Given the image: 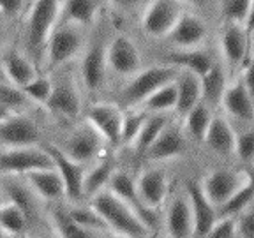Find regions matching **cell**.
<instances>
[{
	"label": "cell",
	"mask_w": 254,
	"mask_h": 238,
	"mask_svg": "<svg viewBox=\"0 0 254 238\" xmlns=\"http://www.w3.org/2000/svg\"><path fill=\"white\" fill-rule=\"evenodd\" d=\"M59 11L60 0H34L23 14L25 53L37 69L43 67L44 48L59 21Z\"/></svg>",
	"instance_id": "6da1fadb"
},
{
	"label": "cell",
	"mask_w": 254,
	"mask_h": 238,
	"mask_svg": "<svg viewBox=\"0 0 254 238\" xmlns=\"http://www.w3.org/2000/svg\"><path fill=\"white\" fill-rule=\"evenodd\" d=\"M87 203L97 212V215L106 224V230L111 231V233L124 235L127 238L150 237V230L143 224V221L136 215V212L131 210L122 199L117 198L108 189L92 196Z\"/></svg>",
	"instance_id": "7a4b0ae2"
},
{
	"label": "cell",
	"mask_w": 254,
	"mask_h": 238,
	"mask_svg": "<svg viewBox=\"0 0 254 238\" xmlns=\"http://www.w3.org/2000/svg\"><path fill=\"white\" fill-rule=\"evenodd\" d=\"M222 67L228 78L235 79L244 69L253 65V16L244 25L222 23L219 32Z\"/></svg>",
	"instance_id": "3957f363"
},
{
	"label": "cell",
	"mask_w": 254,
	"mask_h": 238,
	"mask_svg": "<svg viewBox=\"0 0 254 238\" xmlns=\"http://www.w3.org/2000/svg\"><path fill=\"white\" fill-rule=\"evenodd\" d=\"M87 44V34L85 28L74 27V25L57 23L52 36L48 39L43 55V67L46 74L59 71L60 67L67 65L71 60L83 53Z\"/></svg>",
	"instance_id": "277c9868"
},
{
	"label": "cell",
	"mask_w": 254,
	"mask_h": 238,
	"mask_svg": "<svg viewBox=\"0 0 254 238\" xmlns=\"http://www.w3.org/2000/svg\"><path fill=\"white\" fill-rule=\"evenodd\" d=\"M177 74H179V71L171 65H166V63L143 67L141 71L127 79L124 87L120 88V103L126 110L139 108L148 95L154 94L159 87L171 83L177 78Z\"/></svg>",
	"instance_id": "5b68a950"
},
{
	"label": "cell",
	"mask_w": 254,
	"mask_h": 238,
	"mask_svg": "<svg viewBox=\"0 0 254 238\" xmlns=\"http://www.w3.org/2000/svg\"><path fill=\"white\" fill-rule=\"evenodd\" d=\"M106 37L103 32H95L87 41L79 62V81L88 94H99L106 81Z\"/></svg>",
	"instance_id": "8992f818"
},
{
	"label": "cell",
	"mask_w": 254,
	"mask_h": 238,
	"mask_svg": "<svg viewBox=\"0 0 254 238\" xmlns=\"http://www.w3.org/2000/svg\"><path fill=\"white\" fill-rule=\"evenodd\" d=\"M44 108L50 113L64 120H69V122H74L79 119L81 110H83V99H81V90H79L78 81L71 72L65 71L57 74V78L53 79L52 95H50Z\"/></svg>",
	"instance_id": "52a82bcc"
},
{
	"label": "cell",
	"mask_w": 254,
	"mask_h": 238,
	"mask_svg": "<svg viewBox=\"0 0 254 238\" xmlns=\"http://www.w3.org/2000/svg\"><path fill=\"white\" fill-rule=\"evenodd\" d=\"M64 154L71 157L72 161L79 164H88L95 163L97 159L103 157L106 143L104 139L97 134L94 127L88 125L87 122L79 123L64 138L62 145H57Z\"/></svg>",
	"instance_id": "ba28073f"
},
{
	"label": "cell",
	"mask_w": 254,
	"mask_h": 238,
	"mask_svg": "<svg viewBox=\"0 0 254 238\" xmlns=\"http://www.w3.org/2000/svg\"><path fill=\"white\" fill-rule=\"evenodd\" d=\"M182 12L184 5L179 0H148L139 16V27L145 36L164 39Z\"/></svg>",
	"instance_id": "9c48e42d"
},
{
	"label": "cell",
	"mask_w": 254,
	"mask_h": 238,
	"mask_svg": "<svg viewBox=\"0 0 254 238\" xmlns=\"http://www.w3.org/2000/svg\"><path fill=\"white\" fill-rule=\"evenodd\" d=\"M106 65L120 78L129 79L143 69V55L138 44L127 34L111 36L106 46Z\"/></svg>",
	"instance_id": "30bf717a"
},
{
	"label": "cell",
	"mask_w": 254,
	"mask_h": 238,
	"mask_svg": "<svg viewBox=\"0 0 254 238\" xmlns=\"http://www.w3.org/2000/svg\"><path fill=\"white\" fill-rule=\"evenodd\" d=\"M53 168L52 157L43 145L20 148H4L0 152V175L25 177L27 173Z\"/></svg>",
	"instance_id": "8fae6325"
},
{
	"label": "cell",
	"mask_w": 254,
	"mask_h": 238,
	"mask_svg": "<svg viewBox=\"0 0 254 238\" xmlns=\"http://www.w3.org/2000/svg\"><path fill=\"white\" fill-rule=\"evenodd\" d=\"M43 148L48 152V155L52 157V163L55 171L59 173L60 180L64 183V192L65 198L72 203V205H81L85 203L83 198V177L87 166L72 161L71 157L64 154L57 145L52 143H41Z\"/></svg>",
	"instance_id": "7c38bea8"
},
{
	"label": "cell",
	"mask_w": 254,
	"mask_h": 238,
	"mask_svg": "<svg viewBox=\"0 0 254 238\" xmlns=\"http://www.w3.org/2000/svg\"><path fill=\"white\" fill-rule=\"evenodd\" d=\"M124 110L115 103H94L85 111V122L97 131L110 147L120 145V131H122Z\"/></svg>",
	"instance_id": "4fadbf2b"
},
{
	"label": "cell",
	"mask_w": 254,
	"mask_h": 238,
	"mask_svg": "<svg viewBox=\"0 0 254 238\" xmlns=\"http://www.w3.org/2000/svg\"><path fill=\"white\" fill-rule=\"evenodd\" d=\"M249 178H251V175L242 170L219 168V170L206 173L199 183H201V189H203V192H205V196L210 199L212 205L217 208V206L222 205L233 192H237Z\"/></svg>",
	"instance_id": "5bb4252c"
},
{
	"label": "cell",
	"mask_w": 254,
	"mask_h": 238,
	"mask_svg": "<svg viewBox=\"0 0 254 238\" xmlns=\"http://www.w3.org/2000/svg\"><path fill=\"white\" fill-rule=\"evenodd\" d=\"M164 228L168 238H194V222L186 190L179 189L166 198Z\"/></svg>",
	"instance_id": "9a60e30c"
},
{
	"label": "cell",
	"mask_w": 254,
	"mask_h": 238,
	"mask_svg": "<svg viewBox=\"0 0 254 238\" xmlns=\"http://www.w3.org/2000/svg\"><path fill=\"white\" fill-rule=\"evenodd\" d=\"M108 190L113 192L117 198L122 199L131 210H134L136 215L141 219L143 224H145L152 233L154 226L159 222V214H157V210H150V208H147V206L141 203L138 189H136V180L132 178L131 173H127V171H124V170H115L110 183H108Z\"/></svg>",
	"instance_id": "2e32d148"
},
{
	"label": "cell",
	"mask_w": 254,
	"mask_h": 238,
	"mask_svg": "<svg viewBox=\"0 0 254 238\" xmlns=\"http://www.w3.org/2000/svg\"><path fill=\"white\" fill-rule=\"evenodd\" d=\"M0 145L4 148L36 147L41 145L37 123L23 113H12L0 122Z\"/></svg>",
	"instance_id": "e0dca14e"
},
{
	"label": "cell",
	"mask_w": 254,
	"mask_h": 238,
	"mask_svg": "<svg viewBox=\"0 0 254 238\" xmlns=\"http://www.w3.org/2000/svg\"><path fill=\"white\" fill-rule=\"evenodd\" d=\"M206 37H208V27L201 16L184 11L164 39H168L173 50H192V48H201Z\"/></svg>",
	"instance_id": "ac0fdd59"
},
{
	"label": "cell",
	"mask_w": 254,
	"mask_h": 238,
	"mask_svg": "<svg viewBox=\"0 0 254 238\" xmlns=\"http://www.w3.org/2000/svg\"><path fill=\"white\" fill-rule=\"evenodd\" d=\"M221 106L226 113L228 120H237L244 125H251L254 119L253 90L244 83L240 78L231 79L228 83L224 95L221 99Z\"/></svg>",
	"instance_id": "d6986e66"
},
{
	"label": "cell",
	"mask_w": 254,
	"mask_h": 238,
	"mask_svg": "<svg viewBox=\"0 0 254 238\" xmlns=\"http://www.w3.org/2000/svg\"><path fill=\"white\" fill-rule=\"evenodd\" d=\"M136 180L141 203L150 210H159L170 194V178L163 168H147Z\"/></svg>",
	"instance_id": "ffe728a7"
},
{
	"label": "cell",
	"mask_w": 254,
	"mask_h": 238,
	"mask_svg": "<svg viewBox=\"0 0 254 238\" xmlns=\"http://www.w3.org/2000/svg\"><path fill=\"white\" fill-rule=\"evenodd\" d=\"M184 190L189 199L190 212H192V222H194V238H201L206 231L217 222V210L206 198L198 180H187L184 183Z\"/></svg>",
	"instance_id": "44dd1931"
},
{
	"label": "cell",
	"mask_w": 254,
	"mask_h": 238,
	"mask_svg": "<svg viewBox=\"0 0 254 238\" xmlns=\"http://www.w3.org/2000/svg\"><path fill=\"white\" fill-rule=\"evenodd\" d=\"M187 150V138L184 134V129L179 122L171 120L163 132L157 136L152 147L147 150L145 159L152 163H161V161H170V159L180 157Z\"/></svg>",
	"instance_id": "7402d4cb"
},
{
	"label": "cell",
	"mask_w": 254,
	"mask_h": 238,
	"mask_svg": "<svg viewBox=\"0 0 254 238\" xmlns=\"http://www.w3.org/2000/svg\"><path fill=\"white\" fill-rule=\"evenodd\" d=\"M104 0H60L59 21L79 28H94L99 21Z\"/></svg>",
	"instance_id": "603a6c76"
},
{
	"label": "cell",
	"mask_w": 254,
	"mask_h": 238,
	"mask_svg": "<svg viewBox=\"0 0 254 238\" xmlns=\"http://www.w3.org/2000/svg\"><path fill=\"white\" fill-rule=\"evenodd\" d=\"M0 62L4 65L5 74H7L9 83L16 88H23L27 83H30L32 79L39 74V69L30 59L27 57V53L21 52L20 48H7L0 55Z\"/></svg>",
	"instance_id": "cb8c5ba5"
},
{
	"label": "cell",
	"mask_w": 254,
	"mask_h": 238,
	"mask_svg": "<svg viewBox=\"0 0 254 238\" xmlns=\"http://www.w3.org/2000/svg\"><path fill=\"white\" fill-rule=\"evenodd\" d=\"M166 65H171L177 71H187L201 78L203 74L210 71L212 65L215 63L214 55H210L205 48H192V50H173L168 53Z\"/></svg>",
	"instance_id": "d4e9b609"
},
{
	"label": "cell",
	"mask_w": 254,
	"mask_h": 238,
	"mask_svg": "<svg viewBox=\"0 0 254 238\" xmlns=\"http://www.w3.org/2000/svg\"><path fill=\"white\" fill-rule=\"evenodd\" d=\"M2 192L7 196V201L14 203L27 214L28 221H34L39 214V203H37V196L32 192L28 183L25 182L23 177H16V175H4L2 177Z\"/></svg>",
	"instance_id": "484cf974"
},
{
	"label": "cell",
	"mask_w": 254,
	"mask_h": 238,
	"mask_svg": "<svg viewBox=\"0 0 254 238\" xmlns=\"http://www.w3.org/2000/svg\"><path fill=\"white\" fill-rule=\"evenodd\" d=\"M203 143L206 145V148L214 154L221 155V157H228L233 154L235 148V131L231 127V122L224 115L214 113L208 125Z\"/></svg>",
	"instance_id": "4316f807"
},
{
	"label": "cell",
	"mask_w": 254,
	"mask_h": 238,
	"mask_svg": "<svg viewBox=\"0 0 254 238\" xmlns=\"http://www.w3.org/2000/svg\"><path fill=\"white\" fill-rule=\"evenodd\" d=\"M173 85L175 94H177V103H175L173 113L182 120L187 111H190L201 101L199 78L196 74H192V72L179 71L177 78L173 79Z\"/></svg>",
	"instance_id": "83f0119b"
},
{
	"label": "cell",
	"mask_w": 254,
	"mask_h": 238,
	"mask_svg": "<svg viewBox=\"0 0 254 238\" xmlns=\"http://www.w3.org/2000/svg\"><path fill=\"white\" fill-rule=\"evenodd\" d=\"M25 182L32 189V192L41 199V201H59L65 196L64 192V183L60 180L55 168L50 170L32 171L23 177Z\"/></svg>",
	"instance_id": "f1b7e54d"
},
{
	"label": "cell",
	"mask_w": 254,
	"mask_h": 238,
	"mask_svg": "<svg viewBox=\"0 0 254 238\" xmlns=\"http://www.w3.org/2000/svg\"><path fill=\"white\" fill-rule=\"evenodd\" d=\"M115 170L117 166L113 157H106V155L97 159L90 168H87L83 177V198L90 199L97 192L108 189V183H110Z\"/></svg>",
	"instance_id": "f546056e"
},
{
	"label": "cell",
	"mask_w": 254,
	"mask_h": 238,
	"mask_svg": "<svg viewBox=\"0 0 254 238\" xmlns=\"http://www.w3.org/2000/svg\"><path fill=\"white\" fill-rule=\"evenodd\" d=\"M228 83H230V78H228L226 71L222 67V63L215 62L210 71L199 78L201 103H205L206 106H210L212 110L221 106V99H222V95H224V90H226Z\"/></svg>",
	"instance_id": "4dcf8cb0"
},
{
	"label": "cell",
	"mask_w": 254,
	"mask_h": 238,
	"mask_svg": "<svg viewBox=\"0 0 254 238\" xmlns=\"http://www.w3.org/2000/svg\"><path fill=\"white\" fill-rule=\"evenodd\" d=\"M171 117L168 113H148L145 122H143L141 129H139L138 136H136L134 143L131 148L138 157H145L147 150L152 147V143L157 139V136L163 132V129L171 122Z\"/></svg>",
	"instance_id": "1f68e13d"
},
{
	"label": "cell",
	"mask_w": 254,
	"mask_h": 238,
	"mask_svg": "<svg viewBox=\"0 0 254 238\" xmlns=\"http://www.w3.org/2000/svg\"><path fill=\"white\" fill-rule=\"evenodd\" d=\"M214 113L215 110H212L210 106H206L201 101L190 111H187L182 119V129L186 138L192 139V141H203Z\"/></svg>",
	"instance_id": "d6a6232c"
},
{
	"label": "cell",
	"mask_w": 254,
	"mask_h": 238,
	"mask_svg": "<svg viewBox=\"0 0 254 238\" xmlns=\"http://www.w3.org/2000/svg\"><path fill=\"white\" fill-rule=\"evenodd\" d=\"M28 226H30V221L20 206L11 201H5L0 205V230L5 235L21 237V235L27 233Z\"/></svg>",
	"instance_id": "836d02e7"
},
{
	"label": "cell",
	"mask_w": 254,
	"mask_h": 238,
	"mask_svg": "<svg viewBox=\"0 0 254 238\" xmlns=\"http://www.w3.org/2000/svg\"><path fill=\"white\" fill-rule=\"evenodd\" d=\"M251 206H253V180L249 178L237 192H233L226 201L215 208L217 219H235Z\"/></svg>",
	"instance_id": "e575fe53"
},
{
	"label": "cell",
	"mask_w": 254,
	"mask_h": 238,
	"mask_svg": "<svg viewBox=\"0 0 254 238\" xmlns=\"http://www.w3.org/2000/svg\"><path fill=\"white\" fill-rule=\"evenodd\" d=\"M50 219H52L55 235L59 238H95L97 235L76 224L74 219L69 215L67 208H62V206H57L55 210H52Z\"/></svg>",
	"instance_id": "d590c367"
},
{
	"label": "cell",
	"mask_w": 254,
	"mask_h": 238,
	"mask_svg": "<svg viewBox=\"0 0 254 238\" xmlns=\"http://www.w3.org/2000/svg\"><path fill=\"white\" fill-rule=\"evenodd\" d=\"M175 103H177V94H175V85L171 81V83L159 87L154 94L148 95L139 108L147 113H168V115H171L175 111Z\"/></svg>",
	"instance_id": "8d00e7d4"
},
{
	"label": "cell",
	"mask_w": 254,
	"mask_h": 238,
	"mask_svg": "<svg viewBox=\"0 0 254 238\" xmlns=\"http://www.w3.org/2000/svg\"><path fill=\"white\" fill-rule=\"evenodd\" d=\"M254 0H221L219 12H221L222 23L244 25L249 16H253Z\"/></svg>",
	"instance_id": "74e56055"
},
{
	"label": "cell",
	"mask_w": 254,
	"mask_h": 238,
	"mask_svg": "<svg viewBox=\"0 0 254 238\" xmlns=\"http://www.w3.org/2000/svg\"><path fill=\"white\" fill-rule=\"evenodd\" d=\"M23 92V95L30 101L32 104H37V106H46L50 95L53 90V79L52 74H46V72H39L36 78L32 79L30 83H27L23 88H20Z\"/></svg>",
	"instance_id": "f35d334b"
},
{
	"label": "cell",
	"mask_w": 254,
	"mask_h": 238,
	"mask_svg": "<svg viewBox=\"0 0 254 238\" xmlns=\"http://www.w3.org/2000/svg\"><path fill=\"white\" fill-rule=\"evenodd\" d=\"M69 215L74 219L76 224H79L81 228L88 231H94V233H99V231H108L106 224L103 222V219L97 215V212L92 208L90 205H72L67 208Z\"/></svg>",
	"instance_id": "ab89813d"
},
{
	"label": "cell",
	"mask_w": 254,
	"mask_h": 238,
	"mask_svg": "<svg viewBox=\"0 0 254 238\" xmlns=\"http://www.w3.org/2000/svg\"><path fill=\"white\" fill-rule=\"evenodd\" d=\"M147 111H143L141 108H131L124 113L122 120V131H120V145H127L131 147L134 143L136 136H138L139 129H141L143 122L147 119Z\"/></svg>",
	"instance_id": "60d3db41"
},
{
	"label": "cell",
	"mask_w": 254,
	"mask_h": 238,
	"mask_svg": "<svg viewBox=\"0 0 254 238\" xmlns=\"http://www.w3.org/2000/svg\"><path fill=\"white\" fill-rule=\"evenodd\" d=\"M233 154L244 166H251L254 159V132L253 127L246 125L240 132H235Z\"/></svg>",
	"instance_id": "b9f144b4"
},
{
	"label": "cell",
	"mask_w": 254,
	"mask_h": 238,
	"mask_svg": "<svg viewBox=\"0 0 254 238\" xmlns=\"http://www.w3.org/2000/svg\"><path fill=\"white\" fill-rule=\"evenodd\" d=\"M0 104L11 110L12 113H20V110L27 108L30 101L25 97L20 88L12 87L11 83H0Z\"/></svg>",
	"instance_id": "7bdbcfd3"
},
{
	"label": "cell",
	"mask_w": 254,
	"mask_h": 238,
	"mask_svg": "<svg viewBox=\"0 0 254 238\" xmlns=\"http://www.w3.org/2000/svg\"><path fill=\"white\" fill-rule=\"evenodd\" d=\"M235 235H237V238H254L253 206L235 217Z\"/></svg>",
	"instance_id": "ee69618b"
},
{
	"label": "cell",
	"mask_w": 254,
	"mask_h": 238,
	"mask_svg": "<svg viewBox=\"0 0 254 238\" xmlns=\"http://www.w3.org/2000/svg\"><path fill=\"white\" fill-rule=\"evenodd\" d=\"M201 238H237L235 219H217V222Z\"/></svg>",
	"instance_id": "f6af8a7d"
},
{
	"label": "cell",
	"mask_w": 254,
	"mask_h": 238,
	"mask_svg": "<svg viewBox=\"0 0 254 238\" xmlns=\"http://www.w3.org/2000/svg\"><path fill=\"white\" fill-rule=\"evenodd\" d=\"M27 11V0H0V16L7 20L23 18Z\"/></svg>",
	"instance_id": "bcb514c9"
},
{
	"label": "cell",
	"mask_w": 254,
	"mask_h": 238,
	"mask_svg": "<svg viewBox=\"0 0 254 238\" xmlns=\"http://www.w3.org/2000/svg\"><path fill=\"white\" fill-rule=\"evenodd\" d=\"M108 2L122 12H132L143 5V0H108Z\"/></svg>",
	"instance_id": "7dc6e473"
},
{
	"label": "cell",
	"mask_w": 254,
	"mask_h": 238,
	"mask_svg": "<svg viewBox=\"0 0 254 238\" xmlns=\"http://www.w3.org/2000/svg\"><path fill=\"white\" fill-rule=\"evenodd\" d=\"M180 4H186V5H190V7L194 9H199V11H205L206 7H210L212 0H179Z\"/></svg>",
	"instance_id": "c3c4849f"
},
{
	"label": "cell",
	"mask_w": 254,
	"mask_h": 238,
	"mask_svg": "<svg viewBox=\"0 0 254 238\" xmlns=\"http://www.w3.org/2000/svg\"><path fill=\"white\" fill-rule=\"evenodd\" d=\"M11 115H12V111L0 104V122H2V120H5L7 117H11Z\"/></svg>",
	"instance_id": "681fc988"
},
{
	"label": "cell",
	"mask_w": 254,
	"mask_h": 238,
	"mask_svg": "<svg viewBox=\"0 0 254 238\" xmlns=\"http://www.w3.org/2000/svg\"><path fill=\"white\" fill-rule=\"evenodd\" d=\"M4 44H5V30L2 27V23H0V53L4 52Z\"/></svg>",
	"instance_id": "f907efd6"
},
{
	"label": "cell",
	"mask_w": 254,
	"mask_h": 238,
	"mask_svg": "<svg viewBox=\"0 0 254 238\" xmlns=\"http://www.w3.org/2000/svg\"><path fill=\"white\" fill-rule=\"evenodd\" d=\"M0 83H9L7 74H5V69H4V65H2V62H0Z\"/></svg>",
	"instance_id": "816d5d0a"
},
{
	"label": "cell",
	"mask_w": 254,
	"mask_h": 238,
	"mask_svg": "<svg viewBox=\"0 0 254 238\" xmlns=\"http://www.w3.org/2000/svg\"><path fill=\"white\" fill-rule=\"evenodd\" d=\"M103 238H127V237H124V235H117V233H111V231H108V235H106V237H103Z\"/></svg>",
	"instance_id": "f5cc1de1"
},
{
	"label": "cell",
	"mask_w": 254,
	"mask_h": 238,
	"mask_svg": "<svg viewBox=\"0 0 254 238\" xmlns=\"http://www.w3.org/2000/svg\"><path fill=\"white\" fill-rule=\"evenodd\" d=\"M36 238H59L57 235H43V237H36Z\"/></svg>",
	"instance_id": "db71d44e"
},
{
	"label": "cell",
	"mask_w": 254,
	"mask_h": 238,
	"mask_svg": "<svg viewBox=\"0 0 254 238\" xmlns=\"http://www.w3.org/2000/svg\"><path fill=\"white\" fill-rule=\"evenodd\" d=\"M2 196H4V192H2V185H0V205L4 203V201H2Z\"/></svg>",
	"instance_id": "11a10c76"
},
{
	"label": "cell",
	"mask_w": 254,
	"mask_h": 238,
	"mask_svg": "<svg viewBox=\"0 0 254 238\" xmlns=\"http://www.w3.org/2000/svg\"><path fill=\"white\" fill-rule=\"evenodd\" d=\"M32 2H34V0H27V7H28V5L32 4Z\"/></svg>",
	"instance_id": "9f6ffc18"
}]
</instances>
